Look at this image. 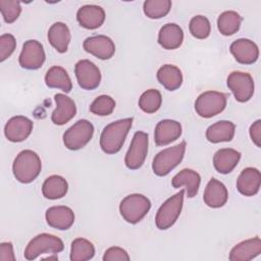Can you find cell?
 <instances>
[{
	"label": "cell",
	"mask_w": 261,
	"mask_h": 261,
	"mask_svg": "<svg viewBox=\"0 0 261 261\" xmlns=\"http://www.w3.org/2000/svg\"><path fill=\"white\" fill-rule=\"evenodd\" d=\"M133 120V117L119 119L103 128L100 136V147L104 153L115 154L121 149L132 127Z\"/></svg>",
	"instance_id": "cell-1"
},
{
	"label": "cell",
	"mask_w": 261,
	"mask_h": 261,
	"mask_svg": "<svg viewBox=\"0 0 261 261\" xmlns=\"http://www.w3.org/2000/svg\"><path fill=\"white\" fill-rule=\"evenodd\" d=\"M42 162L39 155L32 150H23L18 153L12 164L14 177L21 184L34 181L40 174Z\"/></svg>",
	"instance_id": "cell-2"
},
{
	"label": "cell",
	"mask_w": 261,
	"mask_h": 261,
	"mask_svg": "<svg viewBox=\"0 0 261 261\" xmlns=\"http://www.w3.org/2000/svg\"><path fill=\"white\" fill-rule=\"evenodd\" d=\"M186 142L166 148L160 151L153 159L152 169L158 176L167 175L174 167H176L182 160L186 152Z\"/></svg>",
	"instance_id": "cell-3"
},
{
	"label": "cell",
	"mask_w": 261,
	"mask_h": 261,
	"mask_svg": "<svg viewBox=\"0 0 261 261\" xmlns=\"http://www.w3.org/2000/svg\"><path fill=\"white\" fill-rule=\"evenodd\" d=\"M151 208L150 200L142 194H130L122 199L119 212L123 219L132 224L140 222Z\"/></svg>",
	"instance_id": "cell-4"
},
{
	"label": "cell",
	"mask_w": 261,
	"mask_h": 261,
	"mask_svg": "<svg viewBox=\"0 0 261 261\" xmlns=\"http://www.w3.org/2000/svg\"><path fill=\"white\" fill-rule=\"evenodd\" d=\"M64 245L61 239L50 233H40L33 238L24 250V258L34 260L43 254H57L63 251Z\"/></svg>",
	"instance_id": "cell-5"
},
{
	"label": "cell",
	"mask_w": 261,
	"mask_h": 261,
	"mask_svg": "<svg viewBox=\"0 0 261 261\" xmlns=\"http://www.w3.org/2000/svg\"><path fill=\"white\" fill-rule=\"evenodd\" d=\"M185 193V190H180L160 206L155 216V223L159 229H168L175 223L182 209Z\"/></svg>",
	"instance_id": "cell-6"
},
{
	"label": "cell",
	"mask_w": 261,
	"mask_h": 261,
	"mask_svg": "<svg viewBox=\"0 0 261 261\" xmlns=\"http://www.w3.org/2000/svg\"><path fill=\"white\" fill-rule=\"evenodd\" d=\"M226 95L217 91L202 93L195 102L196 112L204 118L213 117L222 112L226 106Z\"/></svg>",
	"instance_id": "cell-7"
},
{
	"label": "cell",
	"mask_w": 261,
	"mask_h": 261,
	"mask_svg": "<svg viewBox=\"0 0 261 261\" xmlns=\"http://www.w3.org/2000/svg\"><path fill=\"white\" fill-rule=\"evenodd\" d=\"M94 134L93 124L87 119H81L63 134V143L69 150L75 151L84 148Z\"/></svg>",
	"instance_id": "cell-8"
},
{
	"label": "cell",
	"mask_w": 261,
	"mask_h": 261,
	"mask_svg": "<svg viewBox=\"0 0 261 261\" xmlns=\"http://www.w3.org/2000/svg\"><path fill=\"white\" fill-rule=\"evenodd\" d=\"M148 134L144 132L135 133L124 157V163L128 169L136 170L144 164L148 153Z\"/></svg>",
	"instance_id": "cell-9"
},
{
	"label": "cell",
	"mask_w": 261,
	"mask_h": 261,
	"mask_svg": "<svg viewBox=\"0 0 261 261\" xmlns=\"http://www.w3.org/2000/svg\"><path fill=\"white\" fill-rule=\"evenodd\" d=\"M227 87L237 101L244 103L249 101L254 94V81L250 73L232 71L227 76Z\"/></svg>",
	"instance_id": "cell-10"
},
{
	"label": "cell",
	"mask_w": 261,
	"mask_h": 261,
	"mask_svg": "<svg viewBox=\"0 0 261 261\" xmlns=\"http://www.w3.org/2000/svg\"><path fill=\"white\" fill-rule=\"evenodd\" d=\"M45 58L46 55L43 45L37 40H28L22 45L18 61L22 68L34 70L43 65Z\"/></svg>",
	"instance_id": "cell-11"
},
{
	"label": "cell",
	"mask_w": 261,
	"mask_h": 261,
	"mask_svg": "<svg viewBox=\"0 0 261 261\" xmlns=\"http://www.w3.org/2000/svg\"><path fill=\"white\" fill-rule=\"evenodd\" d=\"M74 73L79 86L84 90H94L101 82V72L98 66L88 59H82L74 66Z\"/></svg>",
	"instance_id": "cell-12"
},
{
	"label": "cell",
	"mask_w": 261,
	"mask_h": 261,
	"mask_svg": "<svg viewBox=\"0 0 261 261\" xmlns=\"http://www.w3.org/2000/svg\"><path fill=\"white\" fill-rule=\"evenodd\" d=\"M33 121L22 115L11 117L5 124L4 134L8 141L18 143L27 140L33 130Z\"/></svg>",
	"instance_id": "cell-13"
},
{
	"label": "cell",
	"mask_w": 261,
	"mask_h": 261,
	"mask_svg": "<svg viewBox=\"0 0 261 261\" xmlns=\"http://www.w3.org/2000/svg\"><path fill=\"white\" fill-rule=\"evenodd\" d=\"M83 46L88 53L102 60L110 59L115 53L114 42L109 37L104 35L87 38L84 41Z\"/></svg>",
	"instance_id": "cell-14"
},
{
	"label": "cell",
	"mask_w": 261,
	"mask_h": 261,
	"mask_svg": "<svg viewBox=\"0 0 261 261\" xmlns=\"http://www.w3.org/2000/svg\"><path fill=\"white\" fill-rule=\"evenodd\" d=\"M230 53L242 64H253L259 57L258 46L249 39H238L230 44Z\"/></svg>",
	"instance_id": "cell-15"
},
{
	"label": "cell",
	"mask_w": 261,
	"mask_h": 261,
	"mask_svg": "<svg viewBox=\"0 0 261 261\" xmlns=\"http://www.w3.org/2000/svg\"><path fill=\"white\" fill-rule=\"evenodd\" d=\"M45 218L49 226L59 230H66L74 222V213L67 206H52L46 210Z\"/></svg>",
	"instance_id": "cell-16"
},
{
	"label": "cell",
	"mask_w": 261,
	"mask_h": 261,
	"mask_svg": "<svg viewBox=\"0 0 261 261\" xmlns=\"http://www.w3.org/2000/svg\"><path fill=\"white\" fill-rule=\"evenodd\" d=\"M56 108L51 115V120L54 124L63 125L67 123L76 113V106L74 101L68 96L58 93L54 96Z\"/></svg>",
	"instance_id": "cell-17"
},
{
	"label": "cell",
	"mask_w": 261,
	"mask_h": 261,
	"mask_svg": "<svg viewBox=\"0 0 261 261\" xmlns=\"http://www.w3.org/2000/svg\"><path fill=\"white\" fill-rule=\"evenodd\" d=\"M181 135V125L172 119L160 120L154 132V141L157 146L168 145L177 140Z\"/></svg>",
	"instance_id": "cell-18"
},
{
	"label": "cell",
	"mask_w": 261,
	"mask_h": 261,
	"mask_svg": "<svg viewBox=\"0 0 261 261\" xmlns=\"http://www.w3.org/2000/svg\"><path fill=\"white\" fill-rule=\"evenodd\" d=\"M76 20L83 28L95 30L103 24L105 11L98 5H84L76 12Z\"/></svg>",
	"instance_id": "cell-19"
},
{
	"label": "cell",
	"mask_w": 261,
	"mask_h": 261,
	"mask_svg": "<svg viewBox=\"0 0 261 261\" xmlns=\"http://www.w3.org/2000/svg\"><path fill=\"white\" fill-rule=\"evenodd\" d=\"M261 185V174L257 168L247 167L242 170L237 179L238 191L247 197L256 195Z\"/></svg>",
	"instance_id": "cell-20"
},
{
	"label": "cell",
	"mask_w": 261,
	"mask_h": 261,
	"mask_svg": "<svg viewBox=\"0 0 261 261\" xmlns=\"http://www.w3.org/2000/svg\"><path fill=\"white\" fill-rule=\"evenodd\" d=\"M261 253V240L255 237L237 244L229 253L230 261H249Z\"/></svg>",
	"instance_id": "cell-21"
},
{
	"label": "cell",
	"mask_w": 261,
	"mask_h": 261,
	"mask_svg": "<svg viewBox=\"0 0 261 261\" xmlns=\"http://www.w3.org/2000/svg\"><path fill=\"white\" fill-rule=\"evenodd\" d=\"M228 199L226 187L216 178H211L204 191V203L210 208H220L225 205Z\"/></svg>",
	"instance_id": "cell-22"
},
{
	"label": "cell",
	"mask_w": 261,
	"mask_h": 261,
	"mask_svg": "<svg viewBox=\"0 0 261 261\" xmlns=\"http://www.w3.org/2000/svg\"><path fill=\"white\" fill-rule=\"evenodd\" d=\"M200 182V174L197 171L190 168H185L180 170L173 176L171 180V185L175 189L185 187V192L187 193V196L189 198H193L198 194Z\"/></svg>",
	"instance_id": "cell-23"
},
{
	"label": "cell",
	"mask_w": 261,
	"mask_h": 261,
	"mask_svg": "<svg viewBox=\"0 0 261 261\" xmlns=\"http://www.w3.org/2000/svg\"><path fill=\"white\" fill-rule=\"evenodd\" d=\"M182 29L176 23H166L159 31L158 43L166 50L177 49L182 44Z\"/></svg>",
	"instance_id": "cell-24"
},
{
	"label": "cell",
	"mask_w": 261,
	"mask_h": 261,
	"mask_svg": "<svg viewBox=\"0 0 261 261\" xmlns=\"http://www.w3.org/2000/svg\"><path fill=\"white\" fill-rule=\"evenodd\" d=\"M241 159V153L231 148L218 150L213 156V165L215 169L222 174L231 172Z\"/></svg>",
	"instance_id": "cell-25"
},
{
	"label": "cell",
	"mask_w": 261,
	"mask_h": 261,
	"mask_svg": "<svg viewBox=\"0 0 261 261\" xmlns=\"http://www.w3.org/2000/svg\"><path fill=\"white\" fill-rule=\"evenodd\" d=\"M70 39V31L64 22L57 21L53 23L48 31V41L59 53H64L67 51Z\"/></svg>",
	"instance_id": "cell-26"
},
{
	"label": "cell",
	"mask_w": 261,
	"mask_h": 261,
	"mask_svg": "<svg viewBox=\"0 0 261 261\" xmlns=\"http://www.w3.org/2000/svg\"><path fill=\"white\" fill-rule=\"evenodd\" d=\"M236 125L228 120H220L211 124L206 130V139L211 143L229 142L233 139Z\"/></svg>",
	"instance_id": "cell-27"
},
{
	"label": "cell",
	"mask_w": 261,
	"mask_h": 261,
	"mask_svg": "<svg viewBox=\"0 0 261 261\" xmlns=\"http://www.w3.org/2000/svg\"><path fill=\"white\" fill-rule=\"evenodd\" d=\"M45 84L49 88L59 89L65 93H69L72 89L71 80L67 71L61 66L50 67L45 74Z\"/></svg>",
	"instance_id": "cell-28"
},
{
	"label": "cell",
	"mask_w": 261,
	"mask_h": 261,
	"mask_svg": "<svg viewBox=\"0 0 261 261\" xmlns=\"http://www.w3.org/2000/svg\"><path fill=\"white\" fill-rule=\"evenodd\" d=\"M157 80L166 90L175 91L182 84V73L177 66L165 64L158 69Z\"/></svg>",
	"instance_id": "cell-29"
},
{
	"label": "cell",
	"mask_w": 261,
	"mask_h": 261,
	"mask_svg": "<svg viewBox=\"0 0 261 261\" xmlns=\"http://www.w3.org/2000/svg\"><path fill=\"white\" fill-rule=\"evenodd\" d=\"M68 190L66 179L60 175H51L45 179L42 186V194L49 200H57L64 197Z\"/></svg>",
	"instance_id": "cell-30"
},
{
	"label": "cell",
	"mask_w": 261,
	"mask_h": 261,
	"mask_svg": "<svg viewBox=\"0 0 261 261\" xmlns=\"http://www.w3.org/2000/svg\"><path fill=\"white\" fill-rule=\"evenodd\" d=\"M241 22L242 16L233 10H228L218 16L217 28L223 36H231L240 30Z\"/></svg>",
	"instance_id": "cell-31"
},
{
	"label": "cell",
	"mask_w": 261,
	"mask_h": 261,
	"mask_svg": "<svg viewBox=\"0 0 261 261\" xmlns=\"http://www.w3.org/2000/svg\"><path fill=\"white\" fill-rule=\"evenodd\" d=\"M94 255L95 248L90 241L84 238H76L72 241L70 248L71 261H87L92 259Z\"/></svg>",
	"instance_id": "cell-32"
},
{
	"label": "cell",
	"mask_w": 261,
	"mask_h": 261,
	"mask_svg": "<svg viewBox=\"0 0 261 261\" xmlns=\"http://www.w3.org/2000/svg\"><path fill=\"white\" fill-rule=\"evenodd\" d=\"M171 8L170 0H147L144 2L143 10L146 16L152 19H158L168 14Z\"/></svg>",
	"instance_id": "cell-33"
},
{
	"label": "cell",
	"mask_w": 261,
	"mask_h": 261,
	"mask_svg": "<svg viewBox=\"0 0 261 261\" xmlns=\"http://www.w3.org/2000/svg\"><path fill=\"white\" fill-rule=\"evenodd\" d=\"M162 103V96L158 90L150 89L145 91L139 99V107L146 113L156 112Z\"/></svg>",
	"instance_id": "cell-34"
},
{
	"label": "cell",
	"mask_w": 261,
	"mask_h": 261,
	"mask_svg": "<svg viewBox=\"0 0 261 261\" xmlns=\"http://www.w3.org/2000/svg\"><path fill=\"white\" fill-rule=\"evenodd\" d=\"M190 33L197 39H206L211 32V24L207 17L203 15H196L190 20Z\"/></svg>",
	"instance_id": "cell-35"
},
{
	"label": "cell",
	"mask_w": 261,
	"mask_h": 261,
	"mask_svg": "<svg viewBox=\"0 0 261 261\" xmlns=\"http://www.w3.org/2000/svg\"><path fill=\"white\" fill-rule=\"evenodd\" d=\"M115 101L108 95L98 96L90 105V111L99 116H106L113 112Z\"/></svg>",
	"instance_id": "cell-36"
},
{
	"label": "cell",
	"mask_w": 261,
	"mask_h": 261,
	"mask_svg": "<svg viewBox=\"0 0 261 261\" xmlns=\"http://www.w3.org/2000/svg\"><path fill=\"white\" fill-rule=\"evenodd\" d=\"M0 11L4 21L12 23L20 15V2L16 0H0Z\"/></svg>",
	"instance_id": "cell-37"
},
{
	"label": "cell",
	"mask_w": 261,
	"mask_h": 261,
	"mask_svg": "<svg viewBox=\"0 0 261 261\" xmlns=\"http://www.w3.org/2000/svg\"><path fill=\"white\" fill-rule=\"evenodd\" d=\"M16 41L10 34H3L0 37V61L6 60L15 50Z\"/></svg>",
	"instance_id": "cell-38"
},
{
	"label": "cell",
	"mask_w": 261,
	"mask_h": 261,
	"mask_svg": "<svg viewBox=\"0 0 261 261\" xmlns=\"http://www.w3.org/2000/svg\"><path fill=\"white\" fill-rule=\"evenodd\" d=\"M104 261H128L129 256L127 252L119 247H110L103 255Z\"/></svg>",
	"instance_id": "cell-39"
},
{
	"label": "cell",
	"mask_w": 261,
	"mask_h": 261,
	"mask_svg": "<svg viewBox=\"0 0 261 261\" xmlns=\"http://www.w3.org/2000/svg\"><path fill=\"white\" fill-rule=\"evenodd\" d=\"M0 261H15L13 246L10 242L0 244Z\"/></svg>",
	"instance_id": "cell-40"
},
{
	"label": "cell",
	"mask_w": 261,
	"mask_h": 261,
	"mask_svg": "<svg viewBox=\"0 0 261 261\" xmlns=\"http://www.w3.org/2000/svg\"><path fill=\"white\" fill-rule=\"evenodd\" d=\"M250 137L257 147H261V120H256L250 126Z\"/></svg>",
	"instance_id": "cell-41"
}]
</instances>
